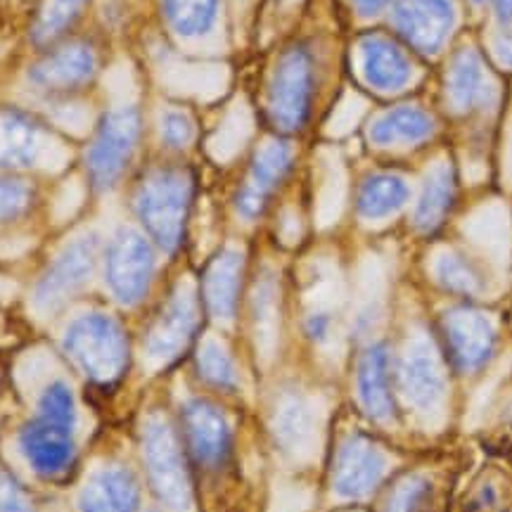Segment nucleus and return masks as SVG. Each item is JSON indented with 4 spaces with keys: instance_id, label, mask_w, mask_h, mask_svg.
Instances as JSON below:
<instances>
[{
    "instance_id": "obj_1",
    "label": "nucleus",
    "mask_w": 512,
    "mask_h": 512,
    "mask_svg": "<svg viewBox=\"0 0 512 512\" xmlns=\"http://www.w3.org/2000/svg\"><path fill=\"white\" fill-rule=\"evenodd\" d=\"M192 197V178L181 169H159L140 185L136 209L140 221L164 252H176L183 240Z\"/></svg>"
},
{
    "instance_id": "obj_2",
    "label": "nucleus",
    "mask_w": 512,
    "mask_h": 512,
    "mask_svg": "<svg viewBox=\"0 0 512 512\" xmlns=\"http://www.w3.org/2000/svg\"><path fill=\"white\" fill-rule=\"evenodd\" d=\"M64 351L95 382H112L124 373L128 344L121 325L105 313H86L64 332Z\"/></svg>"
},
{
    "instance_id": "obj_3",
    "label": "nucleus",
    "mask_w": 512,
    "mask_h": 512,
    "mask_svg": "<svg viewBox=\"0 0 512 512\" xmlns=\"http://www.w3.org/2000/svg\"><path fill=\"white\" fill-rule=\"evenodd\" d=\"M143 453L152 489L174 512H190L192 486L176 432L164 415L152 413L143 427Z\"/></svg>"
},
{
    "instance_id": "obj_4",
    "label": "nucleus",
    "mask_w": 512,
    "mask_h": 512,
    "mask_svg": "<svg viewBox=\"0 0 512 512\" xmlns=\"http://www.w3.org/2000/svg\"><path fill=\"white\" fill-rule=\"evenodd\" d=\"M313 98V60L304 48L280 57L268 91V112L280 131H299L309 119Z\"/></svg>"
},
{
    "instance_id": "obj_5",
    "label": "nucleus",
    "mask_w": 512,
    "mask_h": 512,
    "mask_svg": "<svg viewBox=\"0 0 512 512\" xmlns=\"http://www.w3.org/2000/svg\"><path fill=\"white\" fill-rule=\"evenodd\" d=\"M95 235H81L57 254V259L41 275L34 290V309L41 316L60 311L69 299L76 297L93 275Z\"/></svg>"
},
{
    "instance_id": "obj_6",
    "label": "nucleus",
    "mask_w": 512,
    "mask_h": 512,
    "mask_svg": "<svg viewBox=\"0 0 512 512\" xmlns=\"http://www.w3.org/2000/svg\"><path fill=\"white\" fill-rule=\"evenodd\" d=\"M155 273V254L150 242L136 230L121 228L107 247L105 278L121 304L133 306L150 290Z\"/></svg>"
},
{
    "instance_id": "obj_7",
    "label": "nucleus",
    "mask_w": 512,
    "mask_h": 512,
    "mask_svg": "<svg viewBox=\"0 0 512 512\" xmlns=\"http://www.w3.org/2000/svg\"><path fill=\"white\" fill-rule=\"evenodd\" d=\"M140 136V114L133 105L119 107L102 121L98 138L88 155V169L95 188H112L131 162Z\"/></svg>"
},
{
    "instance_id": "obj_8",
    "label": "nucleus",
    "mask_w": 512,
    "mask_h": 512,
    "mask_svg": "<svg viewBox=\"0 0 512 512\" xmlns=\"http://www.w3.org/2000/svg\"><path fill=\"white\" fill-rule=\"evenodd\" d=\"M441 332L448 358L460 373H475L496 349V328L491 318L470 306L448 309L441 318Z\"/></svg>"
},
{
    "instance_id": "obj_9",
    "label": "nucleus",
    "mask_w": 512,
    "mask_h": 512,
    "mask_svg": "<svg viewBox=\"0 0 512 512\" xmlns=\"http://www.w3.org/2000/svg\"><path fill=\"white\" fill-rule=\"evenodd\" d=\"M399 380L406 399L422 413L437 411L444 399L446 377L439 351L427 335H415L403 349L399 363Z\"/></svg>"
},
{
    "instance_id": "obj_10",
    "label": "nucleus",
    "mask_w": 512,
    "mask_h": 512,
    "mask_svg": "<svg viewBox=\"0 0 512 512\" xmlns=\"http://www.w3.org/2000/svg\"><path fill=\"white\" fill-rule=\"evenodd\" d=\"M197 297L188 283L178 285V290L171 294L169 304L164 306L159 318L155 320L150 332L145 337V358L150 363H169L181 351L188 347V342L197 330Z\"/></svg>"
},
{
    "instance_id": "obj_11",
    "label": "nucleus",
    "mask_w": 512,
    "mask_h": 512,
    "mask_svg": "<svg viewBox=\"0 0 512 512\" xmlns=\"http://www.w3.org/2000/svg\"><path fill=\"white\" fill-rule=\"evenodd\" d=\"M394 27L420 53L434 55L456 27V5L453 0H396Z\"/></svg>"
},
{
    "instance_id": "obj_12",
    "label": "nucleus",
    "mask_w": 512,
    "mask_h": 512,
    "mask_svg": "<svg viewBox=\"0 0 512 512\" xmlns=\"http://www.w3.org/2000/svg\"><path fill=\"white\" fill-rule=\"evenodd\" d=\"M387 472V456L368 437H349L339 446L335 463V491L344 498L370 494Z\"/></svg>"
},
{
    "instance_id": "obj_13",
    "label": "nucleus",
    "mask_w": 512,
    "mask_h": 512,
    "mask_svg": "<svg viewBox=\"0 0 512 512\" xmlns=\"http://www.w3.org/2000/svg\"><path fill=\"white\" fill-rule=\"evenodd\" d=\"M19 446L36 472L55 477L74 460V427L38 415L22 430Z\"/></svg>"
},
{
    "instance_id": "obj_14",
    "label": "nucleus",
    "mask_w": 512,
    "mask_h": 512,
    "mask_svg": "<svg viewBox=\"0 0 512 512\" xmlns=\"http://www.w3.org/2000/svg\"><path fill=\"white\" fill-rule=\"evenodd\" d=\"M290 166L292 147L287 143H280V140L266 143L259 152H256L247 183L242 185V190L238 192V200H235V207H238V214L242 219H259L261 211L266 209L268 197H271V192L278 188V183L287 176Z\"/></svg>"
},
{
    "instance_id": "obj_15",
    "label": "nucleus",
    "mask_w": 512,
    "mask_h": 512,
    "mask_svg": "<svg viewBox=\"0 0 512 512\" xmlns=\"http://www.w3.org/2000/svg\"><path fill=\"white\" fill-rule=\"evenodd\" d=\"M53 152L62 155V147L41 126L24 114L0 110V166H36L53 157Z\"/></svg>"
},
{
    "instance_id": "obj_16",
    "label": "nucleus",
    "mask_w": 512,
    "mask_h": 512,
    "mask_svg": "<svg viewBox=\"0 0 512 512\" xmlns=\"http://www.w3.org/2000/svg\"><path fill=\"white\" fill-rule=\"evenodd\" d=\"M358 399L363 411L377 422H389L396 415L392 351L387 344H373L358 363Z\"/></svg>"
},
{
    "instance_id": "obj_17",
    "label": "nucleus",
    "mask_w": 512,
    "mask_h": 512,
    "mask_svg": "<svg viewBox=\"0 0 512 512\" xmlns=\"http://www.w3.org/2000/svg\"><path fill=\"white\" fill-rule=\"evenodd\" d=\"M183 425L188 444L202 465H221L230 448V427L214 403L192 399L183 408Z\"/></svg>"
},
{
    "instance_id": "obj_18",
    "label": "nucleus",
    "mask_w": 512,
    "mask_h": 512,
    "mask_svg": "<svg viewBox=\"0 0 512 512\" xmlns=\"http://www.w3.org/2000/svg\"><path fill=\"white\" fill-rule=\"evenodd\" d=\"M361 72L370 88L396 93L413 81V62L399 43L387 36H366L361 41Z\"/></svg>"
},
{
    "instance_id": "obj_19",
    "label": "nucleus",
    "mask_w": 512,
    "mask_h": 512,
    "mask_svg": "<svg viewBox=\"0 0 512 512\" xmlns=\"http://www.w3.org/2000/svg\"><path fill=\"white\" fill-rule=\"evenodd\" d=\"M273 434L290 456H304L316 446L318 413L304 394L290 392L278 401L273 413Z\"/></svg>"
},
{
    "instance_id": "obj_20",
    "label": "nucleus",
    "mask_w": 512,
    "mask_h": 512,
    "mask_svg": "<svg viewBox=\"0 0 512 512\" xmlns=\"http://www.w3.org/2000/svg\"><path fill=\"white\" fill-rule=\"evenodd\" d=\"M245 256L240 249H223L211 259L204 273V302L216 320H230L238 311L240 280Z\"/></svg>"
},
{
    "instance_id": "obj_21",
    "label": "nucleus",
    "mask_w": 512,
    "mask_h": 512,
    "mask_svg": "<svg viewBox=\"0 0 512 512\" xmlns=\"http://www.w3.org/2000/svg\"><path fill=\"white\" fill-rule=\"evenodd\" d=\"M140 489L126 467H105L81 491V512H136Z\"/></svg>"
},
{
    "instance_id": "obj_22",
    "label": "nucleus",
    "mask_w": 512,
    "mask_h": 512,
    "mask_svg": "<svg viewBox=\"0 0 512 512\" xmlns=\"http://www.w3.org/2000/svg\"><path fill=\"white\" fill-rule=\"evenodd\" d=\"M95 72V55L86 46H69L31 69L29 79L43 91H69L91 79Z\"/></svg>"
},
{
    "instance_id": "obj_23",
    "label": "nucleus",
    "mask_w": 512,
    "mask_h": 512,
    "mask_svg": "<svg viewBox=\"0 0 512 512\" xmlns=\"http://www.w3.org/2000/svg\"><path fill=\"white\" fill-rule=\"evenodd\" d=\"M446 95L456 112H470L475 105H484L491 98V88L486 83L484 64L475 50L463 48L451 60L446 76Z\"/></svg>"
},
{
    "instance_id": "obj_24",
    "label": "nucleus",
    "mask_w": 512,
    "mask_h": 512,
    "mask_svg": "<svg viewBox=\"0 0 512 512\" xmlns=\"http://www.w3.org/2000/svg\"><path fill=\"white\" fill-rule=\"evenodd\" d=\"M434 131H437V126H434L430 112L415 105H403L373 121V126H370V143L377 147L413 145L432 138Z\"/></svg>"
},
{
    "instance_id": "obj_25",
    "label": "nucleus",
    "mask_w": 512,
    "mask_h": 512,
    "mask_svg": "<svg viewBox=\"0 0 512 512\" xmlns=\"http://www.w3.org/2000/svg\"><path fill=\"white\" fill-rule=\"evenodd\" d=\"M456 197V174L448 164L434 166L432 174L425 178L422 192L415 207V226L422 233H432L444 223Z\"/></svg>"
},
{
    "instance_id": "obj_26",
    "label": "nucleus",
    "mask_w": 512,
    "mask_h": 512,
    "mask_svg": "<svg viewBox=\"0 0 512 512\" xmlns=\"http://www.w3.org/2000/svg\"><path fill=\"white\" fill-rule=\"evenodd\" d=\"M411 200V185L394 174H375L363 181L358 192V211L363 219L377 221L396 214Z\"/></svg>"
},
{
    "instance_id": "obj_27",
    "label": "nucleus",
    "mask_w": 512,
    "mask_h": 512,
    "mask_svg": "<svg viewBox=\"0 0 512 512\" xmlns=\"http://www.w3.org/2000/svg\"><path fill=\"white\" fill-rule=\"evenodd\" d=\"M164 12L181 36H202L214 27L219 0H164Z\"/></svg>"
},
{
    "instance_id": "obj_28",
    "label": "nucleus",
    "mask_w": 512,
    "mask_h": 512,
    "mask_svg": "<svg viewBox=\"0 0 512 512\" xmlns=\"http://www.w3.org/2000/svg\"><path fill=\"white\" fill-rule=\"evenodd\" d=\"M254 323L259 349L271 354L275 344V332H278V294H275L273 278L259 280L254 292Z\"/></svg>"
},
{
    "instance_id": "obj_29",
    "label": "nucleus",
    "mask_w": 512,
    "mask_h": 512,
    "mask_svg": "<svg viewBox=\"0 0 512 512\" xmlns=\"http://www.w3.org/2000/svg\"><path fill=\"white\" fill-rule=\"evenodd\" d=\"M434 275H437L439 285L453 294L472 297V294L482 290V280H479L477 271L458 254H439L437 264H434Z\"/></svg>"
},
{
    "instance_id": "obj_30",
    "label": "nucleus",
    "mask_w": 512,
    "mask_h": 512,
    "mask_svg": "<svg viewBox=\"0 0 512 512\" xmlns=\"http://www.w3.org/2000/svg\"><path fill=\"white\" fill-rule=\"evenodd\" d=\"M197 368H200V375L204 380L214 384V387L233 389L238 384V368H235L226 347L216 342V339H207L200 347Z\"/></svg>"
},
{
    "instance_id": "obj_31",
    "label": "nucleus",
    "mask_w": 512,
    "mask_h": 512,
    "mask_svg": "<svg viewBox=\"0 0 512 512\" xmlns=\"http://www.w3.org/2000/svg\"><path fill=\"white\" fill-rule=\"evenodd\" d=\"M83 3L86 0H46L34 27L36 41L48 43L55 36H60V31L67 29V24L74 22V17L79 15Z\"/></svg>"
},
{
    "instance_id": "obj_32",
    "label": "nucleus",
    "mask_w": 512,
    "mask_h": 512,
    "mask_svg": "<svg viewBox=\"0 0 512 512\" xmlns=\"http://www.w3.org/2000/svg\"><path fill=\"white\" fill-rule=\"evenodd\" d=\"M434 484L425 477H413L394 491L387 512H432Z\"/></svg>"
},
{
    "instance_id": "obj_33",
    "label": "nucleus",
    "mask_w": 512,
    "mask_h": 512,
    "mask_svg": "<svg viewBox=\"0 0 512 512\" xmlns=\"http://www.w3.org/2000/svg\"><path fill=\"white\" fill-rule=\"evenodd\" d=\"M38 415L48 420L64 422V425H76V406H74V394L62 380L48 384L43 389L41 401H38Z\"/></svg>"
},
{
    "instance_id": "obj_34",
    "label": "nucleus",
    "mask_w": 512,
    "mask_h": 512,
    "mask_svg": "<svg viewBox=\"0 0 512 512\" xmlns=\"http://www.w3.org/2000/svg\"><path fill=\"white\" fill-rule=\"evenodd\" d=\"M31 188L29 183L15 176H0V219H15L29 209Z\"/></svg>"
},
{
    "instance_id": "obj_35",
    "label": "nucleus",
    "mask_w": 512,
    "mask_h": 512,
    "mask_svg": "<svg viewBox=\"0 0 512 512\" xmlns=\"http://www.w3.org/2000/svg\"><path fill=\"white\" fill-rule=\"evenodd\" d=\"M159 126H162L164 143L174 147V150H181V147L190 145L192 136H195V124H192V119L185 112H178V110L164 112Z\"/></svg>"
},
{
    "instance_id": "obj_36",
    "label": "nucleus",
    "mask_w": 512,
    "mask_h": 512,
    "mask_svg": "<svg viewBox=\"0 0 512 512\" xmlns=\"http://www.w3.org/2000/svg\"><path fill=\"white\" fill-rule=\"evenodd\" d=\"M0 512H34L22 486L10 477H0Z\"/></svg>"
},
{
    "instance_id": "obj_37",
    "label": "nucleus",
    "mask_w": 512,
    "mask_h": 512,
    "mask_svg": "<svg viewBox=\"0 0 512 512\" xmlns=\"http://www.w3.org/2000/svg\"><path fill=\"white\" fill-rule=\"evenodd\" d=\"M330 330H332L330 311L318 309L309 313V318H306V332H309L313 342H325V339L330 337Z\"/></svg>"
},
{
    "instance_id": "obj_38",
    "label": "nucleus",
    "mask_w": 512,
    "mask_h": 512,
    "mask_svg": "<svg viewBox=\"0 0 512 512\" xmlns=\"http://www.w3.org/2000/svg\"><path fill=\"white\" fill-rule=\"evenodd\" d=\"M494 48L498 60H501L505 67H512V24H508V29H503L501 34L496 36Z\"/></svg>"
},
{
    "instance_id": "obj_39",
    "label": "nucleus",
    "mask_w": 512,
    "mask_h": 512,
    "mask_svg": "<svg viewBox=\"0 0 512 512\" xmlns=\"http://www.w3.org/2000/svg\"><path fill=\"white\" fill-rule=\"evenodd\" d=\"M389 3H392V0H354V8L361 12L363 17H373L382 8H387Z\"/></svg>"
},
{
    "instance_id": "obj_40",
    "label": "nucleus",
    "mask_w": 512,
    "mask_h": 512,
    "mask_svg": "<svg viewBox=\"0 0 512 512\" xmlns=\"http://www.w3.org/2000/svg\"><path fill=\"white\" fill-rule=\"evenodd\" d=\"M494 10L503 24H512V0H494Z\"/></svg>"
},
{
    "instance_id": "obj_41",
    "label": "nucleus",
    "mask_w": 512,
    "mask_h": 512,
    "mask_svg": "<svg viewBox=\"0 0 512 512\" xmlns=\"http://www.w3.org/2000/svg\"><path fill=\"white\" fill-rule=\"evenodd\" d=\"M472 3H484V0H472Z\"/></svg>"
}]
</instances>
